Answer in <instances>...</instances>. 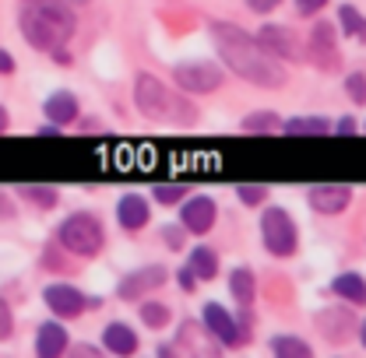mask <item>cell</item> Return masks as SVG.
Segmentation results:
<instances>
[{
	"label": "cell",
	"mask_w": 366,
	"mask_h": 358,
	"mask_svg": "<svg viewBox=\"0 0 366 358\" xmlns=\"http://www.w3.org/2000/svg\"><path fill=\"white\" fill-rule=\"evenodd\" d=\"M212 36H215V46H219V53H222V60L232 74H239L243 81H254L261 88H282L285 85L282 60H274L272 53L254 36H247L239 25L212 21Z\"/></svg>",
	"instance_id": "6da1fadb"
},
{
	"label": "cell",
	"mask_w": 366,
	"mask_h": 358,
	"mask_svg": "<svg viewBox=\"0 0 366 358\" xmlns=\"http://www.w3.org/2000/svg\"><path fill=\"white\" fill-rule=\"evenodd\" d=\"M74 29H78V18L67 0H29V7L21 11V36L46 53L67 46Z\"/></svg>",
	"instance_id": "7a4b0ae2"
},
{
	"label": "cell",
	"mask_w": 366,
	"mask_h": 358,
	"mask_svg": "<svg viewBox=\"0 0 366 358\" xmlns=\"http://www.w3.org/2000/svg\"><path fill=\"white\" fill-rule=\"evenodd\" d=\"M134 102H137V109H141L148 120L177 123V127H194V123H197V109H194L187 98L173 95V91L159 81V78H152V74H137Z\"/></svg>",
	"instance_id": "3957f363"
},
{
	"label": "cell",
	"mask_w": 366,
	"mask_h": 358,
	"mask_svg": "<svg viewBox=\"0 0 366 358\" xmlns=\"http://www.w3.org/2000/svg\"><path fill=\"white\" fill-rule=\"evenodd\" d=\"M60 242H64V250L67 253H74V257H95L99 250H102V242H106V235H102V225L95 222V215H71L67 222L60 225Z\"/></svg>",
	"instance_id": "277c9868"
},
{
	"label": "cell",
	"mask_w": 366,
	"mask_h": 358,
	"mask_svg": "<svg viewBox=\"0 0 366 358\" xmlns=\"http://www.w3.org/2000/svg\"><path fill=\"white\" fill-rule=\"evenodd\" d=\"M261 235H264V246H268L272 257H292L296 253L300 232H296V222L289 218L285 208H268L261 215Z\"/></svg>",
	"instance_id": "5b68a950"
},
{
	"label": "cell",
	"mask_w": 366,
	"mask_h": 358,
	"mask_svg": "<svg viewBox=\"0 0 366 358\" xmlns=\"http://www.w3.org/2000/svg\"><path fill=\"white\" fill-rule=\"evenodd\" d=\"M173 78H177V85H180L183 91H194V95L215 91L222 85V71H219L215 63H208V60H201V63H180V67L173 71Z\"/></svg>",
	"instance_id": "8992f818"
},
{
	"label": "cell",
	"mask_w": 366,
	"mask_h": 358,
	"mask_svg": "<svg viewBox=\"0 0 366 358\" xmlns=\"http://www.w3.org/2000/svg\"><path fill=\"white\" fill-rule=\"evenodd\" d=\"M310 60L317 63L320 71H338L342 67V53H338V36L327 21H317L310 32V46H307Z\"/></svg>",
	"instance_id": "52a82bcc"
},
{
	"label": "cell",
	"mask_w": 366,
	"mask_h": 358,
	"mask_svg": "<svg viewBox=\"0 0 366 358\" xmlns=\"http://www.w3.org/2000/svg\"><path fill=\"white\" fill-rule=\"evenodd\" d=\"M201 323L208 327V334H212L222 348H236L239 341H247V337H250L247 330H239V327H236V319H232V316H229L219 302H208V306H204Z\"/></svg>",
	"instance_id": "ba28073f"
},
{
	"label": "cell",
	"mask_w": 366,
	"mask_h": 358,
	"mask_svg": "<svg viewBox=\"0 0 366 358\" xmlns=\"http://www.w3.org/2000/svg\"><path fill=\"white\" fill-rule=\"evenodd\" d=\"M307 200L320 215H338V211H345L352 204V186H345V183H317V186L307 190Z\"/></svg>",
	"instance_id": "9c48e42d"
},
{
	"label": "cell",
	"mask_w": 366,
	"mask_h": 358,
	"mask_svg": "<svg viewBox=\"0 0 366 358\" xmlns=\"http://www.w3.org/2000/svg\"><path fill=\"white\" fill-rule=\"evenodd\" d=\"M257 43L264 46L274 60H303V53H307L296 39V32H289L285 25H264L257 32Z\"/></svg>",
	"instance_id": "30bf717a"
},
{
	"label": "cell",
	"mask_w": 366,
	"mask_h": 358,
	"mask_svg": "<svg viewBox=\"0 0 366 358\" xmlns=\"http://www.w3.org/2000/svg\"><path fill=\"white\" fill-rule=\"evenodd\" d=\"M215 218H219V208H215L212 197H190V200L183 204V211H180V225L187 228V232H194V235L212 232Z\"/></svg>",
	"instance_id": "8fae6325"
},
{
	"label": "cell",
	"mask_w": 366,
	"mask_h": 358,
	"mask_svg": "<svg viewBox=\"0 0 366 358\" xmlns=\"http://www.w3.org/2000/svg\"><path fill=\"white\" fill-rule=\"evenodd\" d=\"M43 299L56 316H81V310H89V299L71 285H49L43 292Z\"/></svg>",
	"instance_id": "7c38bea8"
},
{
	"label": "cell",
	"mask_w": 366,
	"mask_h": 358,
	"mask_svg": "<svg viewBox=\"0 0 366 358\" xmlns=\"http://www.w3.org/2000/svg\"><path fill=\"white\" fill-rule=\"evenodd\" d=\"M166 285V267H141L134 274H127L124 281H120V288H117V295L120 299H141L144 292H152V288H162Z\"/></svg>",
	"instance_id": "4fadbf2b"
},
{
	"label": "cell",
	"mask_w": 366,
	"mask_h": 358,
	"mask_svg": "<svg viewBox=\"0 0 366 358\" xmlns=\"http://www.w3.org/2000/svg\"><path fill=\"white\" fill-rule=\"evenodd\" d=\"M317 327L324 330V337H331L335 344H342V341H349V334L356 330V316L349 306H342V310H327V313L317 316Z\"/></svg>",
	"instance_id": "5bb4252c"
},
{
	"label": "cell",
	"mask_w": 366,
	"mask_h": 358,
	"mask_svg": "<svg viewBox=\"0 0 366 358\" xmlns=\"http://www.w3.org/2000/svg\"><path fill=\"white\" fill-rule=\"evenodd\" d=\"M117 218H120V225H124L127 232H141V228L148 225V200L137 197V193L120 197V204H117Z\"/></svg>",
	"instance_id": "9a60e30c"
},
{
	"label": "cell",
	"mask_w": 366,
	"mask_h": 358,
	"mask_svg": "<svg viewBox=\"0 0 366 358\" xmlns=\"http://www.w3.org/2000/svg\"><path fill=\"white\" fill-rule=\"evenodd\" d=\"M43 109H46V116H49V123H56V127H67V123L78 120V98L71 91H53L46 98Z\"/></svg>",
	"instance_id": "2e32d148"
},
{
	"label": "cell",
	"mask_w": 366,
	"mask_h": 358,
	"mask_svg": "<svg viewBox=\"0 0 366 358\" xmlns=\"http://www.w3.org/2000/svg\"><path fill=\"white\" fill-rule=\"evenodd\" d=\"M102 344L113 352V355H134L137 352V334L127 323H109L102 330Z\"/></svg>",
	"instance_id": "e0dca14e"
},
{
	"label": "cell",
	"mask_w": 366,
	"mask_h": 358,
	"mask_svg": "<svg viewBox=\"0 0 366 358\" xmlns=\"http://www.w3.org/2000/svg\"><path fill=\"white\" fill-rule=\"evenodd\" d=\"M36 352L43 358H56L67 352V330L60 323H43L39 327V337H36Z\"/></svg>",
	"instance_id": "ac0fdd59"
},
{
	"label": "cell",
	"mask_w": 366,
	"mask_h": 358,
	"mask_svg": "<svg viewBox=\"0 0 366 358\" xmlns=\"http://www.w3.org/2000/svg\"><path fill=\"white\" fill-rule=\"evenodd\" d=\"M331 292H335L338 299L352 302V306H366V281L360 274H352V270L338 274V277L331 281Z\"/></svg>",
	"instance_id": "d6986e66"
},
{
	"label": "cell",
	"mask_w": 366,
	"mask_h": 358,
	"mask_svg": "<svg viewBox=\"0 0 366 358\" xmlns=\"http://www.w3.org/2000/svg\"><path fill=\"white\" fill-rule=\"evenodd\" d=\"M187 267L194 270L197 281H215V274H219V257H215V250H208V246H194L190 257H187Z\"/></svg>",
	"instance_id": "ffe728a7"
},
{
	"label": "cell",
	"mask_w": 366,
	"mask_h": 358,
	"mask_svg": "<svg viewBox=\"0 0 366 358\" xmlns=\"http://www.w3.org/2000/svg\"><path fill=\"white\" fill-rule=\"evenodd\" d=\"M229 288H232V299L239 306H254V295H257V285H254V270L250 267H236L229 274Z\"/></svg>",
	"instance_id": "44dd1931"
},
{
	"label": "cell",
	"mask_w": 366,
	"mask_h": 358,
	"mask_svg": "<svg viewBox=\"0 0 366 358\" xmlns=\"http://www.w3.org/2000/svg\"><path fill=\"white\" fill-rule=\"evenodd\" d=\"M272 355H278V358H310L314 355V348H310L307 341H300V337L278 334V337H272Z\"/></svg>",
	"instance_id": "7402d4cb"
},
{
	"label": "cell",
	"mask_w": 366,
	"mask_h": 358,
	"mask_svg": "<svg viewBox=\"0 0 366 358\" xmlns=\"http://www.w3.org/2000/svg\"><path fill=\"white\" fill-rule=\"evenodd\" d=\"M282 131L285 134H314V137H320V134H327L331 131V123L327 120H320V116H296V120H285L282 123Z\"/></svg>",
	"instance_id": "603a6c76"
},
{
	"label": "cell",
	"mask_w": 366,
	"mask_h": 358,
	"mask_svg": "<svg viewBox=\"0 0 366 358\" xmlns=\"http://www.w3.org/2000/svg\"><path fill=\"white\" fill-rule=\"evenodd\" d=\"M338 21H342V32H345V36H352V39H366V18L352 7V4H345V7L338 11Z\"/></svg>",
	"instance_id": "cb8c5ba5"
},
{
	"label": "cell",
	"mask_w": 366,
	"mask_h": 358,
	"mask_svg": "<svg viewBox=\"0 0 366 358\" xmlns=\"http://www.w3.org/2000/svg\"><path fill=\"white\" fill-rule=\"evenodd\" d=\"M141 319H144V327H152V330H162L166 323H169V306H162V302H141Z\"/></svg>",
	"instance_id": "d4e9b609"
},
{
	"label": "cell",
	"mask_w": 366,
	"mask_h": 358,
	"mask_svg": "<svg viewBox=\"0 0 366 358\" xmlns=\"http://www.w3.org/2000/svg\"><path fill=\"white\" fill-rule=\"evenodd\" d=\"M208 327H201V323H194V319H187L180 327V344L187 348H194V352H219V348H212V344H201V334H204Z\"/></svg>",
	"instance_id": "484cf974"
},
{
	"label": "cell",
	"mask_w": 366,
	"mask_h": 358,
	"mask_svg": "<svg viewBox=\"0 0 366 358\" xmlns=\"http://www.w3.org/2000/svg\"><path fill=\"white\" fill-rule=\"evenodd\" d=\"M274 127H282V120L274 116L272 109H264V113H254V116H243V131H250V134H261V131H274Z\"/></svg>",
	"instance_id": "4316f807"
},
{
	"label": "cell",
	"mask_w": 366,
	"mask_h": 358,
	"mask_svg": "<svg viewBox=\"0 0 366 358\" xmlns=\"http://www.w3.org/2000/svg\"><path fill=\"white\" fill-rule=\"evenodd\" d=\"M21 193H25L32 204H39V208H53V204L60 200L53 186H21Z\"/></svg>",
	"instance_id": "83f0119b"
},
{
	"label": "cell",
	"mask_w": 366,
	"mask_h": 358,
	"mask_svg": "<svg viewBox=\"0 0 366 358\" xmlns=\"http://www.w3.org/2000/svg\"><path fill=\"white\" fill-rule=\"evenodd\" d=\"M152 193H155V200H159V204H177L183 193H187V186H183V183H159Z\"/></svg>",
	"instance_id": "f1b7e54d"
},
{
	"label": "cell",
	"mask_w": 366,
	"mask_h": 358,
	"mask_svg": "<svg viewBox=\"0 0 366 358\" xmlns=\"http://www.w3.org/2000/svg\"><path fill=\"white\" fill-rule=\"evenodd\" d=\"M264 193H268V186H261V183H243V186H236V197H239L243 204H250V208H257V204L264 200Z\"/></svg>",
	"instance_id": "f546056e"
},
{
	"label": "cell",
	"mask_w": 366,
	"mask_h": 358,
	"mask_svg": "<svg viewBox=\"0 0 366 358\" xmlns=\"http://www.w3.org/2000/svg\"><path fill=\"white\" fill-rule=\"evenodd\" d=\"M345 91H349V98H352L356 106H366V78L363 74H349V78H345Z\"/></svg>",
	"instance_id": "4dcf8cb0"
},
{
	"label": "cell",
	"mask_w": 366,
	"mask_h": 358,
	"mask_svg": "<svg viewBox=\"0 0 366 358\" xmlns=\"http://www.w3.org/2000/svg\"><path fill=\"white\" fill-rule=\"evenodd\" d=\"M11 330H14V316H11V306L0 299V341H7Z\"/></svg>",
	"instance_id": "1f68e13d"
},
{
	"label": "cell",
	"mask_w": 366,
	"mask_h": 358,
	"mask_svg": "<svg viewBox=\"0 0 366 358\" xmlns=\"http://www.w3.org/2000/svg\"><path fill=\"white\" fill-rule=\"evenodd\" d=\"M183 232H187V228H162V239H166V242H169V250H180L183 246Z\"/></svg>",
	"instance_id": "d6a6232c"
},
{
	"label": "cell",
	"mask_w": 366,
	"mask_h": 358,
	"mask_svg": "<svg viewBox=\"0 0 366 358\" xmlns=\"http://www.w3.org/2000/svg\"><path fill=\"white\" fill-rule=\"evenodd\" d=\"M324 4H327V0H296V11H300V14H317Z\"/></svg>",
	"instance_id": "836d02e7"
},
{
	"label": "cell",
	"mask_w": 366,
	"mask_h": 358,
	"mask_svg": "<svg viewBox=\"0 0 366 358\" xmlns=\"http://www.w3.org/2000/svg\"><path fill=\"white\" fill-rule=\"evenodd\" d=\"M282 0H247V7L250 11H257V14H268V11H274Z\"/></svg>",
	"instance_id": "e575fe53"
},
{
	"label": "cell",
	"mask_w": 366,
	"mask_h": 358,
	"mask_svg": "<svg viewBox=\"0 0 366 358\" xmlns=\"http://www.w3.org/2000/svg\"><path fill=\"white\" fill-rule=\"evenodd\" d=\"M177 277H180V288H183V292H194V288H197V277H194V270H190V267H183Z\"/></svg>",
	"instance_id": "d590c367"
},
{
	"label": "cell",
	"mask_w": 366,
	"mask_h": 358,
	"mask_svg": "<svg viewBox=\"0 0 366 358\" xmlns=\"http://www.w3.org/2000/svg\"><path fill=\"white\" fill-rule=\"evenodd\" d=\"M338 134H356V120L352 116H345V120H338V127H335Z\"/></svg>",
	"instance_id": "8d00e7d4"
},
{
	"label": "cell",
	"mask_w": 366,
	"mask_h": 358,
	"mask_svg": "<svg viewBox=\"0 0 366 358\" xmlns=\"http://www.w3.org/2000/svg\"><path fill=\"white\" fill-rule=\"evenodd\" d=\"M11 71H14V60L7 49H0V74H11Z\"/></svg>",
	"instance_id": "74e56055"
},
{
	"label": "cell",
	"mask_w": 366,
	"mask_h": 358,
	"mask_svg": "<svg viewBox=\"0 0 366 358\" xmlns=\"http://www.w3.org/2000/svg\"><path fill=\"white\" fill-rule=\"evenodd\" d=\"M4 131H7V109L0 106V134H4Z\"/></svg>",
	"instance_id": "f35d334b"
},
{
	"label": "cell",
	"mask_w": 366,
	"mask_h": 358,
	"mask_svg": "<svg viewBox=\"0 0 366 358\" xmlns=\"http://www.w3.org/2000/svg\"><path fill=\"white\" fill-rule=\"evenodd\" d=\"M360 341H363V348H366V319H363V327H360Z\"/></svg>",
	"instance_id": "ab89813d"
}]
</instances>
